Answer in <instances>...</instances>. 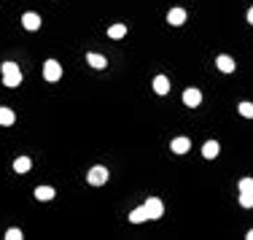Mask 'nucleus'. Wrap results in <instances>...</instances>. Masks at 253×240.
Wrapping results in <instances>:
<instances>
[{"instance_id": "0eeeda50", "label": "nucleus", "mask_w": 253, "mask_h": 240, "mask_svg": "<svg viewBox=\"0 0 253 240\" xmlns=\"http://www.w3.org/2000/svg\"><path fill=\"white\" fill-rule=\"evenodd\" d=\"M22 27H24V30H30V33L40 30V17H38V14H33V11L22 14Z\"/></svg>"}, {"instance_id": "412c9836", "label": "nucleus", "mask_w": 253, "mask_h": 240, "mask_svg": "<svg viewBox=\"0 0 253 240\" xmlns=\"http://www.w3.org/2000/svg\"><path fill=\"white\" fill-rule=\"evenodd\" d=\"M253 189V178H242L240 181V192H251Z\"/></svg>"}, {"instance_id": "20e7f679", "label": "nucleus", "mask_w": 253, "mask_h": 240, "mask_svg": "<svg viewBox=\"0 0 253 240\" xmlns=\"http://www.w3.org/2000/svg\"><path fill=\"white\" fill-rule=\"evenodd\" d=\"M145 211H148V219H162L164 216V203H162L159 197H148L145 200Z\"/></svg>"}, {"instance_id": "aec40b11", "label": "nucleus", "mask_w": 253, "mask_h": 240, "mask_svg": "<svg viewBox=\"0 0 253 240\" xmlns=\"http://www.w3.org/2000/svg\"><path fill=\"white\" fill-rule=\"evenodd\" d=\"M22 238H24V232H22V229H17V227H11L6 232V240H22Z\"/></svg>"}, {"instance_id": "6ab92c4d", "label": "nucleus", "mask_w": 253, "mask_h": 240, "mask_svg": "<svg viewBox=\"0 0 253 240\" xmlns=\"http://www.w3.org/2000/svg\"><path fill=\"white\" fill-rule=\"evenodd\" d=\"M237 108H240V113H242L245 119H253V103H240Z\"/></svg>"}, {"instance_id": "423d86ee", "label": "nucleus", "mask_w": 253, "mask_h": 240, "mask_svg": "<svg viewBox=\"0 0 253 240\" xmlns=\"http://www.w3.org/2000/svg\"><path fill=\"white\" fill-rule=\"evenodd\" d=\"M216 68H218L221 73H235V59L229 57V54H218V57H216Z\"/></svg>"}, {"instance_id": "9b49d317", "label": "nucleus", "mask_w": 253, "mask_h": 240, "mask_svg": "<svg viewBox=\"0 0 253 240\" xmlns=\"http://www.w3.org/2000/svg\"><path fill=\"white\" fill-rule=\"evenodd\" d=\"M14 122H17V113H14L11 108L0 106V127H11Z\"/></svg>"}, {"instance_id": "4be33fe9", "label": "nucleus", "mask_w": 253, "mask_h": 240, "mask_svg": "<svg viewBox=\"0 0 253 240\" xmlns=\"http://www.w3.org/2000/svg\"><path fill=\"white\" fill-rule=\"evenodd\" d=\"M248 24H253V8L248 11Z\"/></svg>"}, {"instance_id": "a211bd4d", "label": "nucleus", "mask_w": 253, "mask_h": 240, "mask_svg": "<svg viewBox=\"0 0 253 240\" xmlns=\"http://www.w3.org/2000/svg\"><path fill=\"white\" fill-rule=\"evenodd\" d=\"M240 205L242 208H253V189L251 192H240Z\"/></svg>"}, {"instance_id": "f257e3e1", "label": "nucleus", "mask_w": 253, "mask_h": 240, "mask_svg": "<svg viewBox=\"0 0 253 240\" xmlns=\"http://www.w3.org/2000/svg\"><path fill=\"white\" fill-rule=\"evenodd\" d=\"M0 76H3V87H8V89H17L24 78L17 62H3L0 65Z\"/></svg>"}, {"instance_id": "f3484780", "label": "nucleus", "mask_w": 253, "mask_h": 240, "mask_svg": "<svg viewBox=\"0 0 253 240\" xmlns=\"http://www.w3.org/2000/svg\"><path fill=\"white\" fill-rule=\"evenodd\" d=\"M124 36H126V24H110L108 27V38H113V41H119Z\"/></svg>"}, {"instance_id": "1a4fd4ad", "label": "nucleus", "mask_w": 253, "mask_h": 240, "mask_svg": "<svg viewBox=\"0 0 253 240\" xmlns=\"http://www.w3.org/2000/svg\"><path fill=\"white\" fill-rule=\"evenodd\" d=\"M87 65H92L94 71H105V68H108V59H105L103 54H97V52H89L87 54Z\"/></svg>"}, {"instance_id": "7ed1b4c3", "label": "nucleus", "mask_w": 253, "mask_h": 240, "mask_svg": "<svg viewBox=\"0 0 253 240\" xmlns=\"http://www.w3.org/2000/svg\"><path fill=\"white\" fill-rule=\"evenodd\" d=\"M43 78H46V81H59V78H62V65L57 62V59H46V62H43Z\"/></svg>"}, {"instance_id": "6e6552de", "label": "nucleus", "mask_w": 253, "mask_h": 240, "mask_svg": "<svg viewBox=\"0 0 253 240\" xmlns=\"http://www.w3.org/2000/svg\"><path fill=\"white\" fill-rule=\"evenodd\" d=\"M189 148H191V141H189V138H183V135L173 138V143H170V151H173V154H186Z\"/></svg>"}, {"instance_id": "5701e85b", "label": "nucleus", "mask_w": 253, "mask_h": 240, "mask_svg": "<svg viewBox=\"0 0 253 240\" xmlns=\"http://www.w3.org/2000/svg\"><path fill=\"white\" fill-rule=\"evenodd\" d=\"M245 238H248V240H253V229H251V232H248V235H245Z\"/></svg>"}, {"instance_id": "f8f14e48", "label": "nucleus", "mask_w": 253, "mask_h": 240, "mask_svg": "<svg viewBox=\"0 0 253 240\" xmlns=\"http://www.w3.org/2000/svg\"><path fill=\"white\" fill-rule=\"evenodd\" d=\"M30 167H33V159H30V157H17V159H14V170H17L19 176L30 173Z\"/></svg>"}, {"instance_id": "f03ea898", "label": "nucleus", "mask_w": 253, "mask_h": 240, "mask_svg": "<svg viewBox=\"0 0 253 240\" xmlns=\"http://www.w3.org/2000/svg\"><path fill=\"white\" fill-rule=\"evenodd\" d=\"M108 178H110V173H108V167H103V165H94V167L87 173V181L92 184V186H103V184H108Z\"/></svg>"}, {"instance_id": "dca6fc26", "label": "nucleus", "mask_w": 253, "mask_h": 240, "mask_svg": "<svg viewBox=\"0 0 253 240\" xmlns=\"http://www.w3.org/2000/svg\"><path fill=\"white\" fill-rule=\"evenodd\" d=\"M35 200H38V203H49V200H54V189L52 186H38V189H35Z\"/></svg>"}, {"instance_id": "4468645a", "label": "nucleus", "mask_w": 253, "mask_h": 240, "mask_svg": "<svg viewBox=\"0 0 253 240\" xmlns=\"http://www.w3.org/2000/svg\"><path fill=\"white\" fill-rule=\"evenodd\" d=\"M154 92L156 94H167V92H170V78H167V76H156L154 78Z\"/></svg>"}, {"instance_id": "9d476101", "label": "nucleus", "mask_w": 253, "mask_h": 240, "mask_svg": "<svg viewBox=\"0 0 253 240\" xmlns=\"http://www.w3.org/2000/svg\"><path fill=\"white\" fill-rule=\"evenodd\" d=\"M167 22L173 24V27H181V24L186 22V11L183 8H170V11H167Z\"/></svg>"}, {"instance_id": "ddd939ff", "label": "nucleus", "mask_w": 253, "mask_h": 240, "mask_svg": "<svg viewBox=\"0 0 253 240\" xmlns=\"http://www.w3.org/2000/svg\"><path fill=\"white\" fill-rule=\"evenodd\" d=\"M218 151H221V146L216 141H207L205 146H202V157H205V159H216V157H218Z\"/></svg>"}, {"instance_id": "2eb2a0df", "label": "nucleus", "mask_w": 253, "mask_h": 240, "mask_svg": "<svg viewBox=\"0 0 253 240\" xmlns=\"http://www.w3.org/2000/svg\"><path fill=\"white\" fill-rule=\"evenodd\" d=\"M129 222H132V224H143V222H148V211H145V205H140V208H135V211L129 213Z\"/></svg>"}, {"instance_id": "39448f33", "label": "nucleus", "mask_w": 253, "mask_h": 240, "mask_svg": "<svg viewBox=\"0 0 253 240\" xmlns=\"http://www.w3.org/2000/svg\"><path fill=\"white\" fill-rule=\"evenodd\" d=\"M183 103H186L189 108H197V106L202 103V92H199L197 87H189V89L183 92Z\"/></svg>"}]
</instances>
